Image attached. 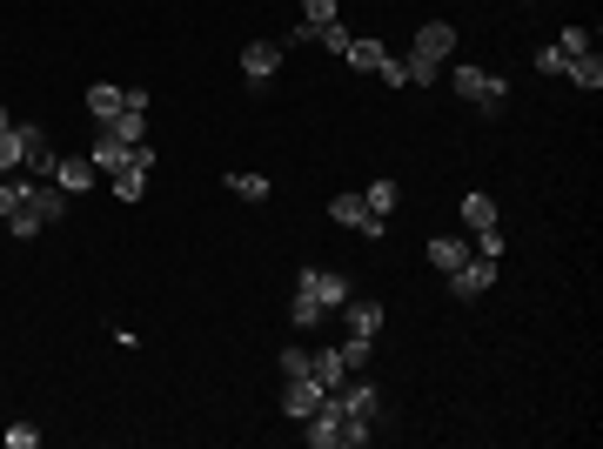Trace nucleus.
<instances>
[{
	"mask_svg": "<svg viewBox=\"0 0 603 449\" xmlns=\"http://www.w3.org/2000/svg\"><path fill=\"white\" fill-rule=\"evenodd\" d=\"M309 376L322 382V389H335V382L349 376V362H342V342H322V349H309Z\"/></svg>",
	"mask_w": 603,
	"mask_h": 449,
	"instance_id": "nucleus-11",
	"label": "nucleus"
},
{
	"mask_svg": "<svg viewBox=\"0 0 603 449\" xmlns=\"http://www.w3.org/2000/svg\"><path fill=\"white\" fill-rule=\"evenodd\" d=\"M563 81H577L583 94H597L603 88V61L597 54H570V61H563Z\"/></svg>",
	"mask_w": 603,
	"mask_h": 449,
	"instance_id": "nucleus-16",
	"label": "nucleus"
},
{
	"mask_svg": "<svg viewBox=\"0 0 603 449\" xmlns=\"http://www.w3.org/2000/svg\"><path fill=\"white\" fill-rule=\"evenodd\" d=\"M315 41L329 47V54H349V41H356V34H349V27H342V21H329V27H322V34H315Z\"/></svg>",
	"mask_w": 603,
	"mask_h": 449,
	"instance_id": "nucleus-28",
	"label": "nucleus"
},
{
	"mask_svg": "<svg viewBox=\"0 0 603 449\" xmlns=\"http://www.w3.org/2000/svg\"><path fill=\"white\" fill-rule=\"evenodd\" d=\"M21 135H14V128H0V175H21Z\"/></svg>",
	"mask_w": 603,
	"mask_h": 449,
	"instance_id": "nucleus-25",
	"label": "nucleus"
},
{
	"mask_svg": "<svg viewBox=\"0 0 603 449\" xmlns=\"http://www.w3.org/2000/svg\"><path fill=\"white\" fill-rule=\"evenodd\" d=\"M108 135L128 141V148H141V141H148V108H128V101H121V114L108 121Z\"/></svg>",
	"mask_w": 603,
	"mask_h": 449,
	"instance_id": "nucleus-15",
	"label": "nucleus"
},
{
	"mask_svg": "<svg viewBox=\"0 0 603 449\" xmlns=\"http://www.w3.org/2000/svg\"><path fill=\"white\" fill-rule=\"evenodd\" d=\"M295 289H309L315 302H322V309H342V302L356 295V289H349V275H342V269H302V275H295Z\"/></svg>",
	"mask_w": 603,
	"mask_h": 449,
	"instance_id": "nucleus-6",
	"label": "nucleus"
},
{
	"mask_svg": "<svg viewBox=\"0 0 603 449\" xmlns=\"http://www.w3.org/2000/svg\"><path fill=\"white\" fill-rule=\"evenodd\" d=\"M476 255H490V262H503V228H476Z\"/></svg>",
	"mask_w": 603,
	"mask_h": 449,
	"instance_id": "nucleus-29",
	"label": "nucleus"
},
{
	"mask_svg": "<svg viewBox=\"0 0 603 449\" xmlns=\"http://www.w3.org/2000/svg\"><path fill=\"white\" fill-rule=\"evenodd\" d=\"M557 54H563V61H570V54H590V34H583V27H563V34H557Z\"/></svg>",
	"mask_w": 603,
	"mask_h": 449,
	"instance_id": "nucleus-30",
	"label": "nucleus"
},
{
	"mask_svg": "<svg viewBox=\"0 0 603 449\" xmlns=\"http://www.w3.org/2000/svg\"><path fill=\"white\" fill-rule=\"evenodd\" d=\"M322 396H329V389H322L315 376H289V382H282V416H295V423H309L315 409H322Z\"/></svg>",
	"mask_w": 603,
	"mask_h": 449,
	"instance_id": "nucleus-7",
	"label": "nucleus"
},
{
	"mask_svg": "<svg viewBox=\"0 0 603 449\" xmlns=\"http://www.w3.org/2000/svg\"><path fill=\"white\" fill-rule=\"evenodd\" d=\"M342 322H349L356 342H376L382 336V302L376 295H349V302H342Z\"/></svg>",
	"mask_w": 603,
	"mask_h": 449,
	"instance_id": "nucleus-8",
	"label": "nucleus"
},
{
	"mask_svg": "<svg viewBox=\"0 0 603 449\" xmlns=\"http://www.w3.org/2000/svg\"><path fill=\"white\" fill-rule=\"evenodd\" d=\"M469 255H476V248H469L463 242V235H436V242H429V269H463V262H469Z\"/></svg>",
	"mask_w": 603,
	"mask_h": 449,
	"instance_id": "nucleus-14",
	"label": "nucleus"
},
{
	"mask_svg": "<svg viewBox=\"0 0 603 449\" xmlns=\"http://www.w3.org/2000/svg\"><path fill=\"white\" fill-rule=\"evenodd\" d=\"M322 315H329V309H322V302H315L309 289H295V302H289V329H315Z\"/></svg>",
	"mask_w": 603,
	"mask_h": 449,
	"instance_id": "nucleus-20",
	"label": "nucleus"
},
{
	"mask_svg": "<svg viewBox=\"0 0 603 449\" xmlns=\"http://www.w3.org/2000/svg\"><path fill=\"white\" fill-rule=\"evenodd\" d=\"M449 88L463 94V101H483V114H503V101H510V81L503 74H483V68H456Z\"/></svg>",
	"mask_w": 603,
	"mask_h": 449,
	"instance_id": "nucleus-3",
	"label": "nucleus"
},
{
	"mask_svg": "<svg viewBox=\"0 0 603 449\" xmlns=\"http://www.w3.org/2000/svg\"><path fill=\"white\" fill-rule=\"evenodd\" d=\"M302 443L309 449H342V409H335V396H322V409H315L309 429H302Z\"/></svg>",
	"mask_w": 603,
	"mask_h": 449,
	"instance_id": "nucleus-9",
	"label": "nucleus"
},
{
	"mask_svg": "<svg viewBox=\"0 0 603 449\" xmlns=\"http://www.w3.org/2000/svg\"><path fill=\"white\" fill-rule=\"evenodd\" d=\"M275 68H282V47H275V41H248L242 47V74H248V81H268Z\"/></svg>",
	"mask_w": 603,
	"mask_h": 449,
	"instance_id": "nucleus-13",
	"label": "nucleus"
},
{
	"mask_svg": "<svg viewBox=\"0 0 603 449\" xmlns=\"http://www.w3.org/2000/svg\"><path fill=\"white\" fill-rule=\"evenodd\" d=\"M0 128H14V114H7V108H0Z\"/></svg>",
	"mask_w": 603,
	"mask_h": 449,
	"instance_id": "nucleus-34",
	"label": "nucleus"
},
{
	"mask_svg": "<svg viewBox=\"0 0 603 449\" xmlns=\"http://www.w3.org/2000/svg\"><path fill=\"white\" fill-rule=\"evenodd\" d=\"M88 161L114 181L121 168H155V148H148V141H141V148H128V141H114L108 128H101V135H94V148H88Z\"/></svg>",
	"mask_w": 603,
	"mask_h": 449,
	"instance_id": "nucleus-2",
	"label": "nucleus"
},
{
	"mask_svg": "<svg viewBox=\"0 0 603 449\" xmlns=\"http://www.w3.org/2000/svg\"><path fill=\"white\" fill-rule=\"evenodd\" d=\"M228 195H242V202H268V175H248V168H235V175H228Z\"/></svg>",
	"mask_w": 603,
	"mask_h": 449,
	"instance_id": "nucleus-21",
	"label": "nucleus"
},
{
	"mask_svg": "<svg viewBox=\"0 0 603 449\" xmlns=\"http://www.w3.org/2000/svg\"><path fill=\"white\" fill-rule=\"evenodd\" d=\"M34 443H41V429H34V423H14V429H7V449H34Z\"/></svg>",
	"mask_w": 603,
	"mask_h": 449,
	"instance_id": "nucleus-33",
	"label": "nucleus"
},
{
	"mask_svg": "<svg viewBox=\"0 0 603 449\" xmlns=\"http://www.w3.org/2000/svg\"><path fill=\"white\" fill-rule=\"evenodd\" d=\"M88 114L101 121V128H108L114 114H121V88H108V81H94V88H88Z\"/></svg>",
	"mask_w": 603,
	"mask_h": 449,
	"instance_id": "nucleus-18",
	"label": "nucleus"
},
{
	"mask_svg": "<svg viewBox=\"0 0 603 449\" xmlns=\"http://www.w3.org/2000/svg\"><path fill=\"white\" fill-rule=\"evenodd\" d=\"M54 181H61L67 195H81V188H94V181H101V168H94L88 155H67V161H54Z\"/></svg>",
	"mask_w": 603,
	"mask_h": 449,
	"instance_id": "nucleus-12",
	"label": "nucleus"
},
{
	"mask_svg": "<svg viewBox=\"0 0 603 449\" xmlns=\"http://www.w3.org/2000/svg\"><path fill=\"white\" fill-rule=\"evenodd\" d=\"M27 188H34V175H0V215H14L27 202Z\"/></svg>",
	"mask_w": 603,
	"mask_h": 449,
	"instance_id": "nucleus-22",
	"label": "nucleus"
},
{
	"mask_svg": "<svg viewBox=\"0 0 603 449\" xmlns=\"http://www.w3.org/2000/svg\"><path fill=\"white\" fill-rule=\"evenodd\" d=\"M382 54H389L382 41H349V54H342V61H349V68H362V74H376V61H382Z\"/></svg>",
	"mask_w": 603,
	"mask_h": 449,
	"instance_id": "nucleus-23",
	"label": "nucleus"
},
{
	"mask_svg": "<svg viewBox=\"0 0 603 449\" xmlns=\"http://www.w3.org/2000/svg\"><path fill=\"white\" fill-rule=\"evenodd\" d=\"M362 202H369V215H389V208L402 202V181H389V175L369 181V188H362Z\"/></svg>",
	"mask_w": 603,
	"mask_h": 449,
	"instance_id": "nucleus-19",
	"label": "nucleus"
},
{
	"mask_svg": "<svg viewBox=\"0 0 603 449\" xmlns=\"http://www.w3.org/2000/svg\"><path fill=\"white\" fill-rule=\"evenodd\" d=\"M141 188H148V168H121V175H114V195H121V202H141Z\"/></svg>",
	"mask_w": 603,
	"mask_h": 449,
	"instance_id": "nucleus-26",
	"label": "nucleus"
},
{
	"mask_svg": "<svg viewBox=\"0 0 603 449\" xmlns=\"http://www.w3.org/2000/svg\"><path fill=\"white\" fill-rule=\"evenodd\" d=\"M335 14H342V0H302V27H315V34H322Z\"/></svg>",
	"mask_w": 603,
	"mask_h": 449,
	"instance_id": "nucleus-24",
	"label": "nucleus"
},
{
	"mask_svg": "<svg viewBox=\"0 0 603 449\" xmlns=\"http://www.w3.org/2000/svg\"><path fill=\"white\" fill-rule=\"evenodd\" d=\"M329 215H335L342 228L369 235V242H382V235H389V215H369V202H362V195H335V202H329Z\"/></svg>",
	"mask_w": 603,
	"mask_h": 449,
	"instance_id": "nucleus-5",
	"label": "nucleus"
},
{
	"mask_svg": "<svg viewBox=\"0 0 603 449\" xmlns=\"http://www.w3.org/2000/svg\"><path fill=\"white\" fill-rule=\"evenodd\" d=\"M275 369H282V376H309V349H302V342H289V349L275 356Z\"/></svg>",
	"mask_w": 603,
	"mask_h": 449,
	"instance_id": "nucleus-27",
	"label": "nucleus"
},
{
	"mask_svg": "<svg viewBox=\"0 0 603 449\" xmlns=\"http://www.w3.org/2000/svg\"><path fill=\"white\" fill-rule=\"evenodd\" d=\"M369 349H376V342H356V336L342 342V362H349V376H356V369H369Z\"/></svg>",
	"mask_w": 603,
	"mask_h": 449,
	"instance_id": "nucleus-31",
	"label": "nucleus"
},
{
	"mask_svg": "<svg viewBox=\"0 0 603 449\" xmlns=\"http://www.w3.org/2000/svg\"><path fill=\"white\" fill-rule=\"evenodd\" d=\"M409 54H429V61L456 54V27H449V21H423V27H416V47H409Z\"/></svg>",
	"mask_w": 603,
	"mask_h": 449,
	"instance_id": "nucleus-10",
	"label": "nucleus"
},
{
	"mask_svg": "<svg viewBox=\"0 0 603 449\" xmlns=\"http://www.w3.org/2000/svg\"><path fill=\"white\" fill-rule=\"evenodd\" d=\"M67 202H74V195H67L61 181H34V188H27V202L7 215V235H21V242H27V235H41L47 222H61V215H67Z\"/></svg>",
	"mask_w": 603,
	"mask_h": 449,
	"instance_id": "nucleus-1",
	"label": "nucleus"
},
{
	"mask_svg": "<svg viewBox=\"0 0 603 449\" xmlns=\"http://www.w3.org/2000/svg\"><path fill=\"white\" fill-rule=\"evenodd\" d=\"M456 215H463V228H469V235H476V228H490V222H496V202H490V195H483V188H469V195H463V208H456Z\"/></svg>",
	"mask_w": 603,
	"mask_h": 449,
	"instance_id": "nucleus-17",
	"label": "nucleus"
},
{
	"mask_svg": "<svg viewBox=\"0 0 603 449\" xmlns=\"http://www.w3.org/2000/svg\"><path fill=\"white\" fill-rule=\"evenodd\" d=\"M496 275L503 269H496L490 255H469L463 269H449V295H456V302H483V295L496 289Z\"/></svg>",
	"mask_w": 603,
	"mask_h": 449,
	"instance_id": "nucleus-4",
	"label": "nucleus"
},
{
	"mask_svg": "<svg viewBox=\"0 0 603 449\" xmlns=\"http://www.w3.org/2000/svg\"><path fill=\"white\" fill-rule=\"evenodd\" d=\"M376 74H382V88H409V74H402V61H396V54H382V61H376Z\"/></svg>",
	"mask_w": 603,
	"mask_h": 449,
	"instance_id": "nucleus-32",
	"label": "nucleus"
}]
</instances>
